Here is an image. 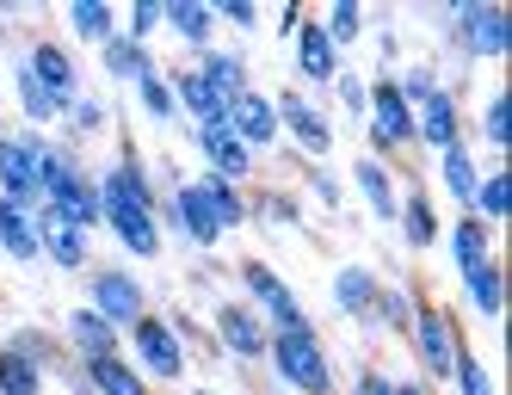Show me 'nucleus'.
<instances>
[{
  "mask_svg": "<svg viewBox=\"0 0 512 395\" xmlns=\"http://www.w3.org/2000/svg\"><path fill=\"white\" fill-rule=\"evenodd\" d=\"M179 210H186V229H192L198 241H216V229L241 217V204L229 198V186H186Z\"/></svg>",
  "mask_w": 512,
  "mask_h": 395,
  "instance_id": "f03ea898",
  "label": "nucleus"
},
{
  "mask_svg": "<svg viewBox=\"0 0 512 395\" xmlns=\"http://www.w3.org/2000/svg\"><path fill=\"white\" fill-rule=\"evenodd\" d=\"M482 210H488V217L506 210V179H488V186H482Z\"/></svg>",
  "mask_w": 512,
  "mask_h": 395,
  "instance_id": "393cba45",
  "label": "nucleus"
},
{
  "mask_svg": "<svg viewBox=\"0 0 512 395\" xmlns=\"http://www.w3.org/2000/svg\"><path fill=\"white\" fill-rule=\"evenodd\" d=\"M75 19H81V31H105V13H99V7H81Z\"/></svg>",
  "mask_w": 512,
  "mask_h": 395,
  "instance_id": "2f4dec72",
  "label": "nucleus"
},
{
  "mask_svg": "<svg viewBox=\"0 0 512 395\" xmlns=\"http://www.w3.org/2000/svg\"><path fill=\"white\" fill-rule=\"evenodd\" d=\"M445 179H451V186L469 198L475 192V173H469V155H457V149H445Z\"/></svg>",
  "mask_w": 512,
  "mask_h": 395,
  "instance_id": "b1692460",
  "label": "nucleus"
},
{
  "mask_svg": "<svg viewBox=\"0 0 512 395\" xmlns=\"http://www.w3.org/2000/svg\"><path fill=\"white\" fill-rule=\"evenodd\" d=\"M44 241H50V254H56L62 266H75V260H81V229L68 223V217H50V223H44Z\"/></svg>",
  "mask_w": 512,
  "mask_h": 395,
  "instance_id": "4468645a",
  "label": "nucleus"
},
{
  "mask_svg": "<svg viewBox=\"0 0 512 395\" xmlns=\"http://www.w3.org/2000/svg\"><path fill=\"white\" fill-rule=\"evenodd\" d=\"M105 217L118 223V235L136 247V254H155V217H149V198H142L136 167H118L105 179Z\"/></svg>",
  "mask_w": 512,
  "mask_h": 395,
  "instance_id": "f257e3e1",
  "label": "nucleus"
},
{
  "mask_svg": "<svg viewBox=\"0 0 512 395\" xmlns=\"http://www.w3.org/2000/svg\"><path fill=\"white\" fill-rule=\"evenodd\" d=\"M352 25H358V13H352V7H340V13H334V31H340V38H352Z\"/></svg>",
  "mask_w": 512,
  "mask_h": 395,
  "instance_id": "72a5a7b5",
  "label": "nucleus"
},
{
  "mask_svg": "<svg viewBox=\"0 0 512 395\" xmlns=\"http://www.w3.org/2000/svg\"><path fill=\"white\" fill-rule=\"evenodd\" d=\"M223 334H229V346L235 352H260L266 340H260V328H253V315H241V309H229L223 315Z\"/></svg>",
  "mask_w": 512,
  "mask_h": 395,
  "instance_id": "f3484780",
  "label": "nucleus"
},
{
  "mask_svg": "<svg viewBox=\"0 0 512 395\" xmlns=\"http://www.w3.org/2000/svg\"><path fill=\"white\" fill-rule=\"evenodd\" d=\"M142 93H149V105H155V112H167V105H173V99H167V87L149 75V68H142Z\"/></svg>",
  "mask_w": 512,
  "mask_h": 395,
  "instance_id": "a878e982",
  "label": "nucleus"
},
{
  "mask_svg": "<svg viewBox=\"0 0 512 395\" xmlns=\"http://www.w3.org/2000/svg\"><path fill=\"white\" fill-rule=\"evenodd\" d=\"M25 105H31V112H38V118H44V112H50V105H56V99H50V93H44L38 81H25Z\"/></svg>",
  "mask_w": 512,
  "mask_h": 395,
  "instance_id": "c756f323",
  "label": "nucleus"
},
{
  "mask_svg": "<svg viewBox=\"0 0 512 395\" xmlns=\"http://www.w3.org/2000/svg\"><path fill=\"white\" fill-rule=\"evenodd\" d=\"M284 112H290V124H297V136L309 142V149H327V130H321V118L309 112V105H303V99H290V105H284Z\"/></svg>",
  "mask_w": 512,
  "mask_h": 395,
  "instance_id": "6ab92c4d",
  "label": "nucleus"
},
{
  "mask_svg": "<svg viewBox=\"0 0 512 395\" xmlns=\"http://www.w3.org/2000/svg\"><path fill=\"white\" fill-rule=\"evenodd\" d=\"M253 291H260V297H266V309L284 321V334H290V328H303V315H297V303L284 297V284H278V278H266L260 266H253Z\"/></svg>",
  "mask_w": 512,
  "mask_h": 395,
  "instance_id": "f8f14e48",
  "label": "nucleus"
},
{
  "mask_svg": "<svg viewBox=\"0 0 512 395\" xmlns=\"http://www.w3.org/2000/svg\"><path fill=\"white\" fill-rule=\"evenodd\" d=\"M75 334L87 340V352H93V358H112V328H105L99 315H81V321H75Z\"/></svg>",
  "mask_w": 512,
  "mask_h": 395,
  "instance_id": "aec40b11",
  "label": "nucleus"
},
{
  "mask_svg": "<svg viewBox=\"0 0 512 395\" xmlns=\"http://www.w3.org/2000/svg\"><path fill=\"white\" fill-rule=\"evenodd\" d=\"M475 31H482V50H500V19H494V13L475 19Z\"/></svg>",
  "mask_w": 512,
  "mask_h": 395,
  "instance_id": "c85d7f7f",
  "label": "nucleus"
},
{
  "mask_svg": "<svg viewBox=\"0 0 512 395\" xmlns=\"http://www.w3.org/2000/svg\"><path fill=\"white\" fill-rule=\"evenodd\" d=\"M93 377H99V389H105V395H142V389H136V377H130L124 365H112V358H93Z\"/></svg>",
  "mask_w": 512,
  "mask_h": 395,
  "instance_id": "a211bd4d",
  "label": "nucleus"
},
{
  "mask_svg": "<svg viewBox=\"0 0 512 395\" xmlns=\"http://www.w3.org/2000/svg\"><path fill=\"white\" fill-rule=\"evenodd\" d=\"M278 365H284V377L297 383V389H327V365H321V352H315V340H309V328H290V334H278Z\"/></svg>",
  "mask_w": 512,
  "mask_h": 395,
  "instance_id": "7ed1b4c3",
  "label": "nucleus"
},
{
  "mask_svg": "<svg viewBox=\"0 0 512 395\" xmlns=\"http://www.w3.org/2000/svg\"><path fill=\"white\" fill-rule=\"evenodd\" d=\"M229 118H235V130L247 136V142H272V105L266 99H253V93H241V99H229Z\"/></svg>",
  "mask_w": 512,
  "mask_h": 395,
  "instance_id": "423d86ee",
  "label": "nucleus"
},
{
  "mask_svg": "<svg viewBox=\"0 0 512 395\" xmlns=\"http://www.w3.org/2000/svg\"><path fill=\"white\" fill-rule=\"evenodd\" d=\"M482 247H488V241H482V229H457V260H463V272L488 266V260H482Z\"/></svg>",
  "mask_w": 512,
  "mask_h": 395,
  "instance_id": "5701e85b",
  "label": "nucleus"
},
{
  "mask_svg": "<svg viewBox=\"0 0 512 395\" xmlns=\"http://www.w3.org/2000/svg\"><path fill=\"white\" fill-rule=\"evenodd\" d=\"M463 389H469V395H494V389H488V377L475 371V358H463Z\"/></svg>",
  "mask_w": 512,
  "mask_h": 395,
  "instance_id": "bb28decb",
  "label": "nucleus"
},
{
  "mask_svg": "<svg viewBox=\"0 0 512 395\" xmlns=\"http://www.w3.org/2000/svg\"><path fill=\"white\" fill-rule=\"evenodd\" d=\"M358 395H389V383H364V389H358Z\"/></svg>",
  "mask_w": 512,
  "mask_h": 395,
  "instance_id": "c9c22d12",
  "label": "nucleus"
},
{
  "mask_svg": "<svg viewBox=\"0 0 512 395\" xmlns=\"http://www.w3.org/2000/svg\"><path fill=\"white\" fill-rule=\"evenodd\" d=\"M420 352H426L432 371H451V321L438 315V309L420 315Z\"/></svg>",
  "mask_w": 512,
  "mask_h": 395,
  "instance_id": "0eeeda50",
  "label": "nucleus"
},
{
  "mask_svg": "<svg viewBox=\"0 0 512 395\" xmlns=\"http://www.w3.org/2000/svg\"><path fill=\"white\" fill-rule=\"evenodd\" d=\"M303 68L309 75H334V50H327V31L303 25Z\"/></svg>",
  "mask_w": 512,
  "mask_h": 395,
  "instance_id": "dca6fc26",
  "label": "nucleus"
},
{
  "mask_svg": "<svg viewBox=\"0 0 512 395\" xmlns=\"http://www.w3.org/2000/svg\"><path fill=\"white\" fill-rule=\"evenodd\" d=\"M389 395H414V389H389Z\"/></svg>",
  "mask_w": 512,
  "mask_h": 395,
  "instance_id": "e433bc0d",
  "label": "nucleus"
},
{
  "mask_svg": "<svg viewBox=\"0 0 512 395\" xmlns=\"http://www.w3.org/2000/svg\"><path fill=\"white\" fill-rule=\"evenodd\" d=\"M469 284H475V303L494 315V309H500V278H494V266H475V272H469Z\"/></svg>",
  "mask_w": 512,
  "mask_h": 395,
  "instance_id": "412c9836",
  "label": "nucleus"
},
{
  "mask_svg": "<svg viewBox=\"0 0 512 395\" xmlns=\"http://www.w3.org/2000/svg\"><path fill=\"white\" fill-rule=\"evenodd\" d=\"M0 179H7L13 198H31V192H38V179H44V149H38V142H25V136L0 142Z\"/></svg>",
  "mask_w": 512,
  "mask_h": 395,
  "instance_id": "20e7f679",
  "label": "nucleus"
},
{
  "mask_svg": "<svg viewBox=\"0 0 512 395\" xmlns=\"http://www.w3.org/2000/svg\"><path fill=\"white\" fill-rule=\"evenodd\" d=\"M408 229H414V241H426V235H432V217H426L420 204H414V217H408Z\"/></svg>",
  "mask_w": 512,
  "mask_h": 395,
  "instance_id": "7c9ffc66",
  "label": "nucleus"
},
{
  "mask_svg": "<svg viewBox=\"0 0 512 395\" xmlns=\"http://www.w3.org/2000/svg\"><path fill=\"white\" fill-rule=\"evenodd\" d=\"M136 346H142V358H149L161 377L179 371V346H173V334L161 328V321H136Z\"/></svg>",
  "mask_w": 512,
  "mask_h": 395,
  "instance_id": "39448f33",
  "label": "nucleus"
},
{
  "mask_svg": "<svg viewBox=\"0 0 512 395\" xmlns=\"http://www.w3.org/2000/svg\"><path fill=\"white\" fill-rule=\"evenodd\" d=\"M426 136L438 149H457V112H451L445 93H426Z\"/></svg>",
  "mask_w": 512,
  "mask_h": 395,
  "instance_id": "1a4fd4ad",
  "label": "nucleus"
},
{
  "mask_svg": "<svg viewBox=\"0 0 512 395\" xmlns=\"http://www.w3.org/2000/svg\"><path fill=\"white\" fill-rule=\"evenodd\" d=\"M340 291H346V303H364V278L346 272V278H340Z\"/></svg>",
  "mask_w": 512,
  "mask_h": 395,
  "instance_id": "473e14b6",
  "label": "nucleus"
},
{
  "mask_svg": "<svg viewBox=\"0 0 512 395\" xmlns=\"http://www.w3.org/2000/svg\"><path fill=\"white\" fill-rule=\"evenodd\" d=\"M173 19H179V25H186V31H192V38H204V25H210V19H204L198 7H173Z\"/></svg>",
  "mask_w": 512,
  "mask_h": 395,
  "instance_id": "cd10ccee",
  "label": "nucleus"
},
{
  "mask_svg": "<svg viewBox=\"0 0 512 395\" xmlns=\"http://www.w3.org/2000/svg\"><path fill=\"white\" fill-rule=\"evenodd\" d=\"M93 297H99V315H118V321L136 315V284H130V278H99Z\"/></svg>",
  "mask_w": 512,
  "mask_h": 395,
  "instance_id": "6e6552de",
  "label": "nucleus"
},
{
  "mask_svg": "<svg viewBox=\"0 0 512 395\" xmlns=\"http://www.w3.org/2000/svg\"><path fill=\"white\" fill-rule=\"evenodd\" d=\"M377 136H383V142H401V136H408V105H401L395 87H377Z\"/></svg>",
  "mask_w": 512,
  "mask_h": 395,
  "instance_id": "9d476101",
  "label": "nucleus"
},
{
  "mask_svg": "<svg viewBox=\"0 0 512 395\" xmlns=\"http://www.w3.org/2000/svg\"><path fill=\"white\" fill-rule=\"evenodd\" d=\"M488 130H494V142L506 136V105H500V99H494V112H488Z\"/></svg>",
  "mask_w": 512,
  "mask_h": 395,
  "instance_id": "f704fd0d",
  "label": "nucleus"
},
{
  "mask_svg": "<svg viewBox=\"0 0 512 395\" xmlns=\"http://www.w3.org/2000/svg\"><path fill=\"white\" fill-rule=\"evenodd\" d=\"M0 241H7L13 254H38V235H31V223L19 217V204H13V198L0 204Z\"/></svg>",
  "mask_w": 512,
  "mask_h": 395,
  "instance_id": "ddd939ff",
  "label": "nucleus"
},
{
  "mask_svg": "<svg viewBox=\"0 0 512 395\" xmlns=\"http://www.w3.org/2000/svg\"><path fill=\"white\" fill-rule=\"evenodd\" d=\"M204 142H210V161L223 167V173H247V149L229 136V124H210V130H204Z\"/></svg>",
  "mask_w": 512,
  "mask_h": 395,
  "instance_id": "9b49d317",
  "label": "nucleus"
},
{
  "mask_svg": "<svg viewBox=\"0 0 512 395\" xmlns=\"http://www.w3.org/2000/svg\"><path fill=\"white\" fill-rule=\"evenodd\" d=\"M0 389H7V395H31V389H38V371H31V358H19V352L0 358Z\"/></svg>",
  "mask_w": 512,
  "mask_h": 395,
  "instance_id": "2eb2a0df",
  "label": "nucleus"
},
{
  "mask_svg": "<svg viewBox=\"0 0 512 395\" xmlns=\"http://www.w3.org/2000/svg\"><path fill=\"white\" fill-rule=\"evenodd\" d=\"M38 87L50 93V87H68V62L56 56V50H38Z\"/></svg>",
  "mask_w": 512,
  "mask_h": 395,
  "instance_id": "4be33fe9",
  "label": "nucleus"
}]
</instances>
